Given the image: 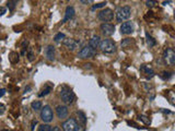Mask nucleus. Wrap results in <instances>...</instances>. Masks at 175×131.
Segmentation results:
<instances>
[{
	"label": "nucleus",
	"mask_w": 175,
	"mask_h": 131,
	"mask_svg": "<svg viewBox=\"0 0 175 131\" xmlns=\"http://www.w3.org/2000/svg\"><path fill=\"white\" fill-rule=\"evenodd\" d=\"M59 95L63 103L66 104H72L76 99V95L72 92V90L67 85H63L59 90Z\"/></svg>",
	"instance_id": "f257e3e1"
},
{
	"label": "nucleus",
	"mask_w": 175,
	"mask_h": 131,
	"mask_svg": "<svg viewBox=\"0 0 175 131\" xmlns=\"http://www.w3.org/2000/svg\"><path fill=\"white\" fill-rule=\"evenodd\" d=\"M100 48L105 54H114L116 51V45L112 39H104L101 41Z\"/></svg>",
	"instance_id": "f03ea898"
},
{
	"label": "nucleus",
	"mask_w": 175,
	"mask_h": 131,
	"mask_svg": "<svg viewBox=\"0 0 175 131\" xmlns=\"http://www.w3.org/2000/svg\"><path fill=\"white\" fill-rule=\"evenodd\" d=\"M41 119L44 122L48 124L50 121H53L54 119V111L52 109V107L49 105H45L41 111Z\"/></svg>",
	"instance_id": "7ed1b4c3"
},
{
	"label": "nucleus",
	"mask_w": 175,
	"mask_h": 131,
	"mask_svg": "<svg viewBox=\"0 0 175 131\" xmlns=\"http://www.w3.org/2000/svg\"><path fill=\"white\" fill-rule=\"evenodd\" d=\"M130 14H131V9H130V7H128V6L122 7L117 11V13H116V20H117V22L126 21L130 18Z\"/></svg>",
	"instance_id": "20e7f679"
},
{
	"label": "nucleus",
	"mask_w": 175,
	"mask_h": 131,
	"mask_svg": "<svg viewBox=\"0 0 175 131\" xmlns=\"http://www.w3.org/2000/svg\"><path fill=\"white\" fill-rule=\"evenodd\" d=\"M98 20L103 21V22H110L114 19V12L112 9H103L98 12Z\"/></svg>",
	"instance_id": "39448f33"
},
{
	"label": "nucleus",
	"mask_w": 175,
	"mask_h": 131,
	"mask_svg": "<svg viewBox=\"0 0 175 131\" xmlns=\"http://www.w3.org/2000/svg\"><path fill=\"white\" fill-rule=\"evenodd\" d=\"M164 60L168 62L170 66H174L175 63V51L173 48H166L164 50Z\"/></svg>",
	"instance_id": "423d86ee"
},
{
	"label": "nucleus",
	"mask_w": 175,
	"mask_h": 131,
	"mask_svg": "<svg viewBox=\"0 0 175 131\" xmlns=\"http://www.w3.org/2000/svg\"><path fill=\"white\" fill-rule=\"evenodd\" d=\"M94 54H95V50L91 49L89 46H84L78 53V57L82 58V59H85V58H91L92 56H94Z\"/></svg>",
	"instance_id": "0eeeda50"
},
{
	"label": "nucleus",
	"mask_w": 175,
	"mask_h": 131,
	"mask_svg": "<svg viewBox=\"0 0 175 131\" xmlns=\"http://www.w3.org/2000/svg\"><path fill=\"white\" fill-rule=\"evenodd\" d=\"M101 31L105 36H112L115 32V26L111 23H103L101 25Z\"/></svg>",
	"instance_id": "6e6552de"
},
{
	"label": "nucleus",
	"mask_w": 175,
	"mask_h": 131,
	"mask_svg": "<svg viewBox=\"0 0 175 131\" xmlns=\"http://www.w3.org/2000/svg\"><path fill=\"white\" fill-rule=\"evenodd\" d=\"M56 114H57V117L59 118V119H65V118H67L68 114H69L68 107L65 106V105H58L56 107Z\"/></svg>",
	"instance_id": "1a4fd4ad"
},
{
	"label": "nucleus",
	"mask_w": 175,
	"mask_h": 131,
	"mask_svg": "<svg viewBox=\"0 0 175 131\" xmlns=\"http://www.w3.org/2000/svg\"><path fill=\"white\" fill-rule=\"evenodd\" d=\"M133 32V24L131 22H124L120 25V33L124 35H129Z\"/></svg>",
	"instance_id": "9d476101"
},
{
	"label": "nucleus",
	"mask_w": 175,
	"mask_h": 131,
	"mask_svg": "<svg viewBox=\"0 0 175 131\" xmlns=\"http://www.w3.org/2000/svg\"><path fill=\"white\" fill-rule=\"evenodd\" d=\"M77 126V122L73 118H70L68 120H66L65 122H63L61 127H63V131H75V128Z\"/></svg>",
	"instance_id": "9b49d317"
},
{
	"label": "nucleus",
	"mask_w": 175,
	"mask_h": 131,
	"mask_svg": "<svg viewBox=\"0 0 175 131\" xmlns=\"http://www.w3.org/2000/svg\"><path fill=\"white\" fill-rule=\"evenodd\" d=\"M79 44H80V41H76V39H72V38H66V39H63V45L69 49V50H71V51L76 50V48H78V46H79Z\"/></svg>",
	"instance_id": "f8f14e48"
},
{
	"label": "nucleus",
	"mask_w": 175,
	"mask_h": 131,
	"mask_svg": "<svg viewBox=\"0 0 175 131\" xmlns=\"http://www.w3.org/2000/svg\"><path fill=\"white\" fill-rule=\"evenodd\" d=\"M100 45H101V37L98 35H93L91 39L89 41V47L93 50H96V48L100 47Z\"/></svg>",
	"instance_id": "ddd939ff"
},
{
	"label": "nucleus",
	"mask_w": 175,
	"mask_h": 131,
	"mask_svg": "<svg viewBox=\"0 0 175 131\" xmlns=\"http://www.w3.org/2000/svg\"><path fill=\"white\" fill-rule=\"evenodd\" d=\"M44 53H45V56H46L47 60H49V61H54L55 60V47L53 45H48L45 48Z\"/></svg>",
	"instance_id": "4468645a"
},
{
	"label": "nucleus",
	"mask_w": 175,
	"mask_h": 131,
	"mask_svg": "<svg viewBox=\"0 0 175 131\" xmlns=\"http://www.w3.org/2000/svg\"><path fill=\"white\" fill-rule=\"evenodd\" d=\"M76 13V11H75V8L72 7V6H69V7L66 8V12H65V18L63 19V23H66L67 21L71 20L72 18H73V15Z\"/></svg>",
	"instance_id": "2eb2a0df"
},
{
	"label": "nucleus",
	"mask_w": 175,
	"mask_h": 131,
	"mask_svg": "<svg viewBox=\"0 0 175 131\" xmlns=\"http://www.w3.org/2000/svg\"><path fill=\"white\" fill-rule=\"evenodd\" d=\"M76 115H77L78 122H79L78 124H80L81 127H83L84 128V126L87 124V116H85V114H84L83 111H77Z\"/></svg>",
	"instance_id": "dca6fc26"
},
{
	"label": "nucleus",
	"mask_w": 175,
	"mask_h": 131,
	"mask_svg": "<svg viewBox=\"0 0 175 131\" xmlns=\"http://www.w3.org/2000/svg\"><path fill=\"white\" fill-rule=\"evenodd\" d=\"M140 70L141 71H145V73L147 74V78L148 79H151V78H153L154 76V71L151 68H149V67H147V66H141L140 67Z\"/></svg>",
	"instance_id": "f3484780"
},
{
	"label": "nucleus",
	"mask_w": 175,
	"mask_h": 131,
	"mask_svg": "<svg viewBox=\"0 0 175 131\" xmlns=\"http://www.w3.org/2000/svg\"><path fill=\"white\" fill-rule=\"evenodd\" d=\"M53 91V86H50V85H45L44 86V89L41 91V93H38V96L40 97H43V96H46V95H48L49 93Z\"/></svg>",
	"instance_id": "a211bd4d"
},
{
	"label": "nucleus",
	"mask_w": 175,
	"mask_h": 131,
	"mask_svg": "<svg viewBox=\"0 0 175 131\" xmlns=\"http://www.w3.org/2000/svg\"><path fill=\"white\" fill-rule=\"evenodd\" d=\"M146 38H147V44L149 45V47H153L157 45V41L149 33H146Z\"/></svg>",
	"instance_id": "6ab92c4d"
},
{
	"label": "nucleus",
	"mask_w": 175,
	"mask_h": 131,
	"mask_svg": "<svg viewBox=\"0 0 175 131\" xmlns=\"http://www.w3.org/2000/svg\"><path fill=\"white\" fill-rule=\"evenodd\" d=\"M173 76V73L172 72H168V71H162L161 73L159 74V76L161 78L162 80H164V81H166V80H170L171 78Z\"/></svg>",
	"instance_id": "aec40b11"
},
{
	"label": "nucleus",
	"mask_w": 175,
	"mask_h": 131,
	"mask_svg": "<svg viewBox=\"0 0 175 131\" xmlns=\"http://www.w3.org/2000/svg\"><path fill=\"white\" fill-rule=\"evenodd\" d=\"M31 107L35 111H40V109H42V102L41 101H34V102H32V104H31Z\"/></svg>",
	"instance_id": "412c9836"
},
{
	"label": "nucleus",
	"mask_w": 175,
	"mask_h": 131,
	"mask_svg": "<svg viewBox=\"0 0 175 131\" xmlns=\"http://www.w3.org/2000/svg\"><path fill=\"white\" fill-rule=\"evenodd\" d=\"M18 5V1H8L7 2V7L9 9V11H13L15 7Z\"/></svg>",
	"instance_id": "4be33fe9"
},
{
	"label": "nucleus",
	"mask_w": 175,
	"mask_h": 131,
	"mask_svg": "<svg viewBox=\"0 0 175 131\" xmlns=\"http://www.w3.org/2000/svg\"><path fill=\"white\" fill-rule=\"evenodd\" d=\"M38 131H52V127L48 124H43L38 127Z\"/></svg>",
	"instance_id": "5701e85b"
},
{
	"label": "nucleus",
	"mask_w": 175,
	"mask_h": 131,
	"mask_svg": "<svg viewBox=\"0 0 175 131\" xmlns=\"http://www.w3.org/2000/svg\"><path fill=\"white\" fill-rule=\"evenodd\" d=\"M63 39H65V34H63V33H57L54 36V41H56V43H59V41H63Z\"/></svg>",
	"instance_id": "b1692460"
},
{
	"label": "nucleus",
	"mask_w": 175,
	"mask_h": 131,
	"mask_svg": "<svg viewBox=\"0 0 175 131\" xmlns=\"http://www.w3.org/2000/svg\"><path fill=\"white\" fill-rule=\"evenodd\" d=\"M107 2L106 1H103V2H98L96 5H94L93 7H92V10H95V9H98V8H103L105 7V5H106Z\"/></svg>",
	"instance_id": "393cba45"
},
{
	"label": "nucleus",
	"mask_w": 175,
	"mask_h": 131,
	"mask_svg": "<svg viewBox=\"0 0 175 131\" xmlns=\"http://www.w3.org/2000/svg\"><path fill=\"white\" fill-rule=\"evenodd\" d=\"M146 116H143V115H140L139 116V119L140 120H142V121H143V122H145V124H150V120H149V119H146Z\"/></svg>",
	"instance_id": "a878e982"
},
{
	"label": "nucleus",
	"mask_w": 175,
	"mask_h": 131,
	"mask_svg": "<svg viewBox=\"0 0 175 131\" xmlns=\"http://www.w3.org/2000/svg\"><path fill=\"white\" fill-rule=\"evenodd\" d=\"M155 3H157L155 1H146V5H147L148 8H152Z\"/></svg>",
	"instance_id": "bb28decb"
},
{
	"label": "nucleus",
	"mask_w": 175,
	"mask_h": 131,
	"mask_svg": "<svg viewBox=\"0 0 175 131\" xmlns=\"http://www.w3.org/2000/svg\"><path fill=\"white\" fill-rule=\"evenodd\" d=\"M28 60H30V61H32V60H33V57H34V56H33V51H32V49H30V50H28Z\"/></svg>",
	"instance_id": "cd10ccee"
},
{
	"label": "nucleus",
	"mask_w": 175,
	"mask_h": 131,
	"mask_svg": "<svg viewBox=\"0 0 175 131\" xmlns=\"http://www.w3.org/2000/svg\"><path fill=\"white\" fill-rule=\"evenodd\" d=\"M5 111H6V106H5L3 104L0 103V115H2Z\"/></svg>",
	"instance_id": "c85d7f7f"
},
{
	"label": "nucleus",
	"mask_w": 175,
	"mask_h": 131,
	"mask_svg": "<svg viewBox=\"0 0 175 131\" xmlns=\"http://www.w3.org/2000/svg\"><path fill=\"white\" fill-rule=\"evenodd\" d=\"M75 131H84V128H83V127H81L80 124H77L76 128H75Z\"/></svg>",
	"instance_id": "c756f323"
},
{
	"label": "nucleus",
	"mask_w": 175,
	"mask_h": 131,
	"mask_svg": "<svg viewBox=\"0 0 175 131\" xmlns=\"http://www.w3.org/2000/svg\"><path fill=\"white\" fill-rule=\"evenodd\" d=\"M6 11H7V10H6V8H5V7H0V16H1V15H3V14L6 13Z\"/></svg>",
	"instance_id": "7c9ffc66"
},
{
	"label": "nucleus",
	"mask_w": 175,
	"mask_h": 131,
	"mask_svg": "<svg viewBox=\"0 0 175 131\" xmlns=\"http://www.w3.org/2000/svg\"><path fill=\"white\" fill-rule=\"evenodd\" d=\"M6 92H7V91H6V89H1V90H0V97L3 96V95L6 94Z\"/></svg>",
	"instance_id": "2f4dec72"
},
{
	"label": "nucleus",
	"mask_w": 175,
	"mask_h": 131,
	"mask_svg": "<svg viewBox=\"0 0 175 131\" xmlns=\"http://www.w3.org/2000/svg\"><path fill=\"white\" fill-rule=\"evenodd\" d=\"M35 124H37V121H36V120H33V121H32V127H31V130H32V131L34 130Z\"/></svg>",
	"instance_id": "473e14b6"
},
{
	"label": "nucleus",
	"mask_w": 175,
	"mask_h": 131,
	"mask_svg": "<svg viewBox=\"0 0 175 131\" xmlns=\"http://www.w3.org/2000/svg\"><path fill=\"white\" fill-rule=\"evenodd\" d=\"M52 131H61V130H60V128H59V127H57L56 126V127H54V128H53V130Z\"/></svg>",
	"instance_id": "72a5a7b5"
},
{
	"label": "nucleus",
	"mask_w": 175,
	"mask_h": 131,
	"mask_svg": "<svg viewBox=\"0 0 175 131\" xmlns=\"http://www.w3.org/2000/svg\"><path fill=\"white\" fill-rule=\"evenodd\" d=\"M80 2H81V3H91L92 1H90V0H89V1H84V0H81Z\"/></svg>",
	"instance_id": "f704fd0d"
},
{
	"label": "nucleus",
	"mask_w": 175,
	"mask_h": 131,
	"mask_svg": "<svg viewBox=\"0 0 175 131\" xmlns=\"http://www.w3.org/2000/svg\"><path fill=\"white\" fill-rule=\"evenodd\" d=\"M170 2H171V1H163V2H162V5H163V6H166V5H168Z\"/></svg>",
	"instance_id": "c9c22d12"
},
{
	"label": "nucleus",
	"mask_w": 175,
	"mask_h": 131,
	"mask_svg": "<svg viewBox=\"0 0 175 131\" xmlns=\"http://www.w3.org/2000/svg\"><path fill=\"white\" fill-rule=\"evenodd\" d=\"M0 131H10V130H8V129H2V130H0Z\"/></svg>",
	"instance_id": "e433bc0d"
}]
</instances>
